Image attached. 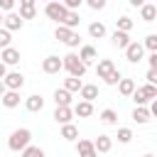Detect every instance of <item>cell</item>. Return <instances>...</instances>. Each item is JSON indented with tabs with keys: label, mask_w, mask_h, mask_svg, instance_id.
<instances>
[{
	"label": "cell",
	"mask_w": 157,
	"mask_h": 157,
	"mask_svg": "<svg viewBox=\"0 0 157 157\" xmlns=\"http://www.w3.org/2000/svg\"><path fill=\"white\" fill-rule=\"evenodd\" d=\"M29 142H32V132H29L27 128H17V130H12L10 137H7V147H10L12 152H22L25 147H29Z\"/></svg>",
	"instance_id": "obj_1"
},
{
	"label": "cell",
	"mask_w": 157,
	"mask_h": 157,
	"mask_svg": "<svg viewBox=\"0 0 157 157\" xmlns=\"http://www.w3.org/2000/svg\"><path fill=\"white\" fill-rule=\"evenodd\" d=\"M64 69L69 71V76H76V78H81V76L86 74V64H83L81 56L74 54V52H69V54L64 56Z\"/></svg>",
	"instance_id": "obj_2"
},
{
	"label": "cell",
	"mask_w": 157,
	"mask_h": 157,
	"mask_svg": "<svg viewBox=\"0 0 157 157\" xmlns=\"http://www.w3.org/2000/svg\"><path fill=\"white\" fill-rule=\"evenodd\" d=\"M155 98H157V86H152V83H145V86L135 88V93H132L135 105H147V103L155 101Z\"/></svg>",
	"instance_id": "obj_3"
},
{
	"label": "cell",
	"mask_w": 157,
	"mask_h": 157,
	"mask_svg": "<svg viewBox=\"0 0 157 157\" xmlns=\"http://www.w3.org/2000/svg\"><path fill=\"white\" fill-rule=\"evenodd\" d=\"M66 5L64 2H59V0H52V2H47V7H44V15L49 17V20H54L56 25H61L64 22V17H66Z\"/></svg>",
	"instance_id": "obj_4"
},
{
	"label": "cell",
	"mask_w": 157,
	"mask_h": 157,
	"mask_svg": "<svg viewBox=\"0 0 157 157\" xmlns=\"http://www.w3.org/2000/svg\"><path fill=\"white\" fill-rule=\"evenodd\" d=\"M142 56H145V44H140V42H130L128 49H125V59H128L130 64H137V61H142Z\"/></svg>",
	"instance_id": "obj_5"
},
{
	"label": "cell",
	"mask_w": 157,
	"mask_h": 157,
	"mask_svg": "<svg viewBox=\"0 0 157 157\" xmlns=\"http://www.w3.org/2000/svg\"><path fill=\"white\" fill-rule=\"evenodd\" d=\"M64 69V59H59V56H54V54H49L44 61H42V71L44 74H59Z\"/></svg>",
	"instance_id": "obj_6"
},
{
	"label": "cell",
	"mask_w": 157,
	"mask_h": 157,
	"mask_svg": "<svg viewBox=\"0 0 157 157\" xmlns=\"http://www.w3.org/2000/svg\"><path fill=\"white\" fill-rule=\"evenodd\" d=\"M2 81H5L7 91H20V88L25 86V76H22L20 71H7V76H5Z\"/></svg>",
	"instance_id": "obj_7"
},
{
	"label": "cell",
	"mask_w": 157,
	"mask_h": 157,
	"mask_svg": "<svg viewBox=\"0 0 157 157\" xmlns=\"http://www.w3.org/2000/svg\"><path fill=\"white\" fill-rule=\"evenodd\" d=\"M76 152H78V157H98L93 140H86V137H81V140L76 142Z\"/></svg>",
	"instance_id": "obj_8"
},
{
	"label": "cell",
	"mask_w": 157,
	"mask_h": 157,
	"mask_svg": "<svg viewBox=\"0 0 157 157\" xmlns=\"http://www.w3.org/2000/svg\"><path fill=\"white\" fill-rule=\"evenodd\" d=\"M74 108H69V105H56V110H54V120L59 123V125H66V123H71L74 120Z\"/></svg>",
	"instance_id": "obj_9"
},
{
	"label": "cell",
	"mask_w": 157,
	"mask_h": 157,
	"mask_svg": "<svg viewBox=\"0 0 157 157\" xmlns=\"http://www.w3.org/2000/svg\"><path fill=\"white\" fill-rule=\"evenodd\" d=\"M22 17H20V12H7L5 15V22H2V27L5 29H10V32H17V29H22Z\"/></svg>",
	"instance_id": "obj_10"
},
{
	"label": "cell",
	"mask_w": 157,
	"mask_h": 157,
	"mask_svg": "<svg viewBox=\"0 0 157 157\" xmlns=\"http://www.w3.org/2000/svg\"><path fill=\"white\" fill-rule=\"evenodd\" d=\"M0 61L7 64V66H15L20 64V52L15 47H7V49H0Z\"/></svg>",
	"instance_id": "obj_11"
},
{
	"label": "cell",
	"mask_w": 157,
	"mask_h": 157,
	"mask_svg": "<svg viewBox=\"0 0 157 157\" xmlns=\"http://www.w3.org/2000/svg\"><path fill=\"white\" fill-rule=\"evenodd\" d=\"M113 71H115V64H113L110 59H101L98 66H96V74H98V78H103V81H105Z\"/></svg>",
	"instance_id": "obj_12"
},
{
	"label": "cell",
	"mask_w": 157,
	"mask_h": 157,
	"mask_svg": "<svg viewBox=\"0 0 157 157\" xmlns=\"http://www.w3.org/2000/svg\"><path fill=\"white\" fill-rule=\"evenodd\" d=\"M150 118H152V113H150V108H147V105H135V110H132V120H135L137 125L150 123Z\"/></svg>",
	"instance_id": "obj_13"
},
{
	"label": "cell",
	"mask_w": 157,
	"mask_h": 157,
	"mask_svg": "<svg viewBox=\"0 0 157 157\" xmlns=\"http://www.w3.org/2000/svg\"><path fill=\"white\" fill-rule=\"evenodd\" d=\"M110 42H113V47H118V49H128V44H130V37H128V32H120V29H115V32L110 34Z\"/></svg>",
	"instance_id": "obj_14"
},
{
	"label": "cell",
	"mask_w": 157,
	"mask_h": 157,
	"mask_svg": "<svg viewBox=\"0 0 157 157\" xmlns=\"http://www.w3.org/2000/svg\"><path fill=\"white\" fill-rule=\"evenodd\" d=\"M25 108H27L29 113H39V110L44 108V98H42V96H37V93H32V96L25 101Z\"/></svg>",
	"instance_id": "obj_15"
},
{
	"label": "cell",
	"mask_w": 157,
	"mask_h": 157,
	"mask_svg": "<svg viewBox=\"0 0 157 157\" xmlns=\"http://www.w3.org/2000/svg\"><path fill=\"white\" fill-rule=\"evenodd\" d=\"M140 17H142V22H155V17H157V5L145 2V5L140 7Z\"/></svg>",
	"instance_id": "obj_16"
},
{
	"label": "cell",
	"mask_w": 157,
	"mask_h": 157,
	"mask_svg": "<svg viewBox=\"0 0 157 157\" xmlns=\"http://www.w3.org/2000/svg\"><path fill=\"white\" fill-rule=\"evenodd\" d=\"M78 93H81V101L93 103V101L98 98V86H93V83H83V88H81Z\"/></svg>",
	"instance_id": "obj_17"
},
{
	"label": "cell",
	"mask_w": 157,
	"mask_h": 157,
	"mask_svg": "<svg viewBox=\"0 0 157 157\" xmlns=\"http://www.w3.org/2000/svg\"><path fill=\"white\" fill-rule=\"evenodd\" d=\"M74 113H76L78 118H88V115H93V103H88V101H78V103L74 105Z\"/></svg>",
	"instance_id": "obj_18"
},
{
	"label": "cell",
	"mask_w": 157,
	"mask_h": 157,
	"mask_svg": "<svg viewBox=\"0 0 157 157\" xmlns=\"http://www.w3.org/2000/svg\"><path fill=\"white\" fill-rule=\"evenodd\" d=\"M93 145H96V152H110L113 140H110V135H98V137L93 140Z\"/></svg>",
	"instance_id": "obj_19"
},
{
	"label": "cell",
	"mask_w": 157,
	"mask_h": 157,
	"mask_svg": "<svg viewBox=\"0 0 157 157\" xmlns=\"http://www.w3.org/2000/svg\"><path fill=\"white\" fill-rule=\"evenodd\" d=\"M54 103H56V105H69V108H71V93H69L66 88H56V91H54Z\"/></svg>",
	"instance_id": "obj_20"
},
{
	"label": "cell",
	"mask_w": 157,
	"mask_h": 157,
	"mask_svg": "<svg viewBox=\"0 0 157 157\" xmlns=\"http://www.w3.org/2000/svg\"><path fill=\"white\" fill-rule=\"evenodd\" d=\"M0 101H2L5 108H17V105H20V91H7Z\"/></svg>",
	"instance_id": "obj_21"
},
{
	"label": "cell",
	"mask_w": 157,
	"mask_h": 157,
	"mask_svg": "<svg viewBox=\"0 0 157 157\" xmlns=\"http://www.w3.org/2000/svg\"><path fill=\"white\" fill-rule=\"evenodd\" d=\"M61 137H64V140H69V142L78 140V128H76L74 123H66V125H61Z\"/></svg>",
	"instance_id": "obj_22"
},
{
	"label": "cell",
	"mask_w": 157,
	"mask_h": 157,
	"mask_svg": "<svg viewBox=\"0 0 157 157\" xmlns=\"http://www.w3.org/2000/svg\"><path fill=\"white\" fill-rule=\"evenodd\" d=\"M78 56H81V61H83V64L88 66L91 61H96V56H98V54H96V49H93L91 44H86V47H81V52H78Z\"/></svg>",
	"instance_id": "obj_23"
},
{
	"label": "cell",
	"mask_w": 157,
	"mask_h": 157,
	"mask_svg": "<svg viewBox=\"0 0 157 157\" xmlns=\"http://www.w3.org/2000/svg\"><path fill=\"white\" fill-rule=\"evenodd\" d=\"M135 81L132 78H120V83H118V91H120V96H132L135 93Z\"/></svg>",
	"instance_id": "obj_24"
},
{
	"label": "cell",
	"mask_w": 157,
	"mask_h": 157,
	"mask_svg": "<svg viewBox=\"0 0 157 157\" xmlns=\"http://www.w3.org/2000/svg\"><path fill=\"white\" fill-rule=\"evenodd\" d=\"M98 118H101V123H103V125H115V123H118V113H115L113 108H103Z\"/></svg>",
	"instance_id": "obj_25"
},
{
	"label": "cell",
	"mask_w": 157,
	"mask_h": 157,
	"mask_svg": "<svg viewBox=\"0 0 157 157\" xmlns=\"http://www.w3.org/2000/svg\"><path fill=\"white\" fill-rule=\"evenodd\" d=\"M71 34H74V29H69L66 25H56V29H54V37H56L59 42H64V44L71 39Z\"/></svg>",
	"instance_id": "obj_26"
},
{
	"label": "cell",
	"mask_w": 157,
	"mask_h": 157,
	"mask_svg": "<svg viewBox=\"0 0 157 157\" xmlns=\"http://www.w3.org/2000/svg\"><path fill=\"white\" fill-rule=\"evenodd\" d=\"M88 34H91L93 39L105 37V25H103V22H91V25H88Z\"/></svg>",
	"instance_id": "obj_27"
},
{
	"label": "cell",
	"mask_w": 157,
	"mask_h": 157,
	"mask_svg": "<svg viewBox=\"0 0 157 157\" xmlns=\"http://www.w3.org/2000/svg\"><path fill=\"white\" fill-rule=\"evenodd\" d=\"M64 88H66L69 93H76V91H81V88H83V83H81V78L69 76V78H64Z\"/></svg>",
	"instance_id": "obj_28"
},
{
	"label": "cell",
	"mask_w": 157,
	"mask_h": 157,
	"mask_svg": "<svg viewBox=\"0 0 157 157\" xmlns=\"http://www.w3.org/2000/svg\"><path fill=\"white\" fill-rule=\"evenodd\" d=\"M78 22H81V17H78V12H76V10H69V12H66V17H64V22H61V25H66V27H69V29H74V27H76V25H78Z\"/></svg>",
	"instance_id": "obj_29"
},
{
	"label": "cell",
	"mask_w": 157,
	"mask_h": 157,
	"mask_svg": "<svg viewBox=\"0 0 157 157\" xmlns=\"http://www.w3.org/2000/svg\"><path fill=\"white\" fill-rule=\"evenodd\" d=\"M20 17H22V20L37 17V7H34V5H20Z\"/></svg>",
	"instance_id": "obj_30"
},
{
	"label": "cell",
	"mask_w": 157,
	"mask_h": 157,
	"mask_svg": "<svg viewBox=\"0 0 157 157\" xmlns=\"http://www.w3.org/2000/svg\"><path fill=\"white\" fill-rule=\"evenodd\" d=\"M22 157H47V155H44V150H42V147L29 145V147H25V150H22Z\"/></svg>",
	"instance_id": "obj_31"
},
{
	"label": "cell",
	"mask_w": 157,
	"mask_h": 157,
	"mask_svg": "<svg viewBox=\"0 0 157 157\" xmlns=\"http://www.w3.org/2000/svg\"><path fill=\"white\" fill-rule=\"evenodd\" d=\"M115 25H118V27H115V29H120V32H130V29H132V25H135V22H132V20H130V17H125V15H123V17H120V20H115Z\"/></svg>",
	"instance_id": "obj_32"
},
{
	"label": "cell",
	"mask_w": 157,
	"mask_h": 157,
	"mask_svg": "<svg viewBox=\"0 0 157 157\" xmlns=\"http://www.w3.org/2000/svg\"><path fill=\"white\" fill-rule=\"evenodd\" d=\"M132 140V130L130 128H118V142L120 145H128Z\"/></svg>",
	"instance_id": "obj_33"
},
{
	"label": "cell",
	"mask_w": 157,
	"mask_h": 157,
	"mask_svg": "<svg viewBox=\"0 0 157 157\" xmlns=\"http://www.w3.org/2000/svg\"><path fill=\"white\" fill-rule=\"evenodd\" d=\"M10 42H12V32L5 29V27H0V49H7Z\"/></svg>",
	"instance_id": "obj_34"
},
{
	"label": "cell",
	"mask_w": 157,
	"mask_h": 157,
	"mask_svg": "<svg viewBox=\"0 0 157 157\" xmlns=\"http://www.w3.org/2000/svg\"><path fill=\"white\" fill-rule=\"evenodd\" d=\"M142 44H145V49H150V52H157V34H147Z\"/></svg>",
	"instance_id": "obj_35"
},
{
	"label": "cell",
	"mask_w": 157,
	"mask_h": 157,
	"mask_svg": "<svg viewBox=\"0 0 157 157\" xmlns=\"http://www.w3.org/2000/svg\"><path fill=\"white\" fill-rule=\"evenodd\" d=\"M120 78H123V76H120V71L115 69V71H113V74L105 78V83H108V86H118V83H120Z\"/></svg>",
	"instance_id": "obj_36"
},
{
	"label": "cell",
	"mask_w": 157,
	"mask_h": 157,
	"mask_svg": "<svg viewBox=\"0 0 157 157\" xmlns=\"http://www.w3.org/2000/svg\"><path fill=\"white\" fill-rule=\"evenodd\" d=\"M15 2H17V0H0V10H2V12H12Z\"/></svg>",
	"instance_id": "obj_37"
},
{
	"label": "cell",
	"mask_w": 157,
	"mask_h": 157,
	"mask_svg": "<svg viewBox=\"0 0 157 157\" xmlns=\"http://www.w3.org/2000/svg\"><path fill=\"white\" fill-rule=\"evenodd\" d=\"M78 44H81V37H78V34H76V32H74V34H71V39H69V42H66V47H69V49H76V47H78Z\"/></svg>",
	"instance_id": "obj_38"
},
{
	"label": "cell",
	"mask_w": 157,
	"mask_h": 157,
	"mask_svg": "<svg viewBox=\"0 0 157 157\" xmlns=\"http://www.w3.org/2000/svg\"><path fill=\"white\" fill-rule=\"evenodd\" d=\"M86 2H88L91 10H103L105 7V0H86Z\"/></svg>",
	"instance_id": "obj_39"
},
{
	"label": "cell",
	"mask_w": 157,
	"mask_h": 157,
	"mask_svg": "<svg viewBox=\"0 0 157 157\" xmlns=\"http://www.w3.org/2000/svg\"><path fill=\"white\" fill-rule=\"evenodd\" d=\"M61 2H64V5H66V10H78V7H81V2H83V0H61Z\"/></svg>",
	"instance_id": "obj_40"
},
{
	"label": "cell",
	"mask_w": 157,
	"mask_h": 157,
	"mask_svg": "<svg viewBox=\"0 0 157 157\" xmlns=\"http://www.w3.org/2000/svg\"><path fill=\"white\" fill-rule=\"evenodd\" d=\"M145 78H147V83H152V86H157V69H150Z\"/></svg>",
	"instance_id": "obj_41"
},
{
	"label": "cell",
	"mask_w": 157,
	"mask_h": 157,
	"mask_svg": "<svg viewBox=\"0 0 157 157\" xmlns=\"http://www.w3.org/2000/svg\"><path fill=\"white\" fill-rule=\"evenodd\" d=\"M147 61H150V69H157V52H152L147 56Z\"/></svg>",
	"instance_id": "obj_42"
},
{
	"label": "cell",
	"mask_w": 157,
	"mask_h": 157,
	"mask_svg": "<svg viewBox=\"0 0 157 157\" xmlns=\"http://www.w3.org/2000/svg\"><path fill=\"white\" fill-rule=\"evenodd\" d=\"M5 76H7V64H2V61H0V81H2Z\"/></svg>",
	"instance_id": "obj_43"
},
{
	"label": "cell",
	"mask_w": 157,
	"mask_h": 157,
	"mask_svg": "<svg viewBox=\"0 0 157 157\" xmlns=\"http://www.w3.org/2000/svg\"><path fill=\"white\" fill-rule=\"evenodd\" d=\"M128 2H130L132 7H142V5H145V0H128Z\"/></svg>",
	"instance_id": "obj_44"
},
{
	"label": "cell",
	"mask_w": 157,
	"mask_h": 157,
	"mask_svg": "<svg viewBox=\"0 0 157 157\" xmlns=\"http://www.w3.org/2000/svg\"><path fill=\"white\" fill-rule=\"evenodd\" d=\"M150 113H152V118H157V101H152V105H150Z\"/></svg>",
	"instance_id": "obj_45"
},
{
	"label": "cell",
	"mask_w": 157,
	"mask_h": 157,
	"mask_svg": "<svg viewBox=\"0 0 157 157\" xmlns=\"http://www.w3.org/2000/svg\"><path fill=\"white\" fill-rule=\"evenodd\" d=\"M7 93V86H5V81H0V98Z\"/></svg>",
	"instance_id": "obj_46"
},
{
	"label": "cell",
	"mask_w": 157,
	"mask_h": 157,
	"mask_svg": "<svg viewBox=\"0 0 157 157\" xmlns=\"http://www.w3.org/2000/svg\"><path fill=\"white\" fill-rule=\"evenodd\" d=\"M37 0H20V5H34Z\"/></svg>",
	"instance_id": "obj_47"
},
{
	"label": "cell",
	"mask_w": 157,
	"mask_h": 157,
	"mask_svg": "<svg viewBox=\"0 0 157 157\" xmlns=\"http://www.w3.org/2000/svg\"><path fill=\"white\" fill-rule=\"evenodd\" d=\"M2 22H5V15H2V10H0V25H2Z\"/></svg>",
	"instance_id": "obj_48"
},
{
	"label": "cell",
	"mask_w": 157,
	"mask_h": 157,
	"mask_svg": "<svg viewBox=\"0 0 157 157\" xmlns=\"http://www.w3.org/2000/svg\"><path fill=\"white\" fill-rule=\"evenodd\" d=\"M142 157H155V155H142Z\"/></svg>",
	"instance_id": "obj_49"
},
{
	"label": "cell",
	"mask_w": 157,
	"mask_h": 157,
	"mask_svg": "<svg viewBox=\"0 0 157 157\" xmlns=\"http://www.w3.org/2000/svg\"><path fill=\"white\" fill-rule=\"evenodd\" d=\"M44 2H52V0H44Z\"/></svg>",
	"instance_id": "obj_50"
},
{
	"label": "cell",
	"mask_w": 157,
	"mask_h": 157,
	"mask_svg": "<svg viewBox=\"0 0 157 157\" xmlns=\"http://www.w3.org/2000/svg\"><path fill=\"white\" fill-rule=\"evenodd\" d=\"M155 101H157V98H155Z\"/></svg>",
	"instance_id": "obj_51"
},
{
	"label": "cell",
	"mask_w": 157,
	"mask_h": 157,
	"mask_svg": "<svg viewBox=\"0 0 157 157\" xmlns=\"http://www.w3.org/2000/svg\"><path fill=\"white\" fill-rule=\"evenodd\" d=\"M155 5H157V2H155Z\"/></svg>",
	"instance_id": "obj_52"
}]
</instances>
